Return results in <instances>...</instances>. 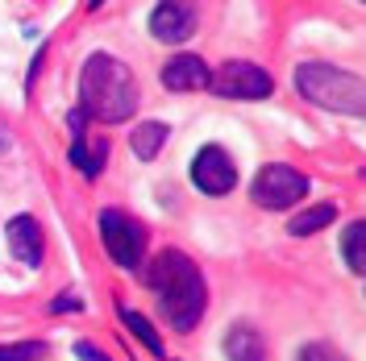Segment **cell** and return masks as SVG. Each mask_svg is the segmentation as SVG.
<instances>
[{
    "label": "cell",
    "mask_w": 366,
    "mask_h": 361,
    "mask_svg": "<svg viewBox=\"0 0 366 361\" xmlns=\"http://www.w3.org/2000/svg\"><path fill=\"white\" fill-rule=\"evenodd\" d=\"M146 287L154 291L162 320L175 332H192L200 324L208 307V287H204V274L196 270V262L183 249H162L146 266Z\"/></svg>",
    "instance_id": "6da1fadb"
},
{
    "label": "cell",
    "mask_w": 366,
    "mask_h": 361,
    "mask_svg": "<svg viewBox=\"0 0 366 361\" xmlns=\"http://www.w3.org/2000/svg\"><path fill=\"white\" fill-rule=\"evenodd\" d=\"M79 104L84 116L100 125H121L137 113V83L134 71L113 54H92L79 75Z\"/></svg>",
    "instance_id": "7a4b0ae2"
},
{
    "label": "cell",
    "mask_w": 366,
    "mask_h": 361,
    "mask_svg": "<svg viewBox=\"0 0 366 361\" xmlns=\"http://www.w3.org/2000/svg\"><path fill=\"white\" fill-rule=\"evenodd\" d=\"M296 91L312 100L317 108H329L337 116H366V88L354 71L329 67V63H304L296 67Z\"/></svg>",
    "instance_id": "3957f363"
},
{
    "label": "cell",
    "mask_w": 366,
    "mask_h": 361,
    "mask_svg": "<svg viewBox=\"0 0 366 361\" xmlns=\"http://www.w3.org/2000/svg\"><path fill=\"white\" fill-rule=\"evenodd\" d=\"M100 241H104L109 258L121 270H137L146 262V225L129 212H121V208L100 212Z\"/></svg>",
    "instance_id": "277c9868"
},
{
    "label": "cell",
    "mask_w": 366,
    "mask_h": 361,
    "mask_svg": "<svg viewBox=\"0 0 366 361\" xmlns=\"http://www.w3.org/2000/svg\"><path fill=\"white\" fill-rule=\"evenodd\" d=\"M308 187L312 183L300 175L296 166H283V162H271V166H262L250 183V200L258 208H271V212H287V208H296L304 195H308Z\"/></svg>",
    "instance_id": "5b68a950"
},
{
    "label": "cell",
    "mask_w": 366,
    "mask_h": 361,
    "mask_svg": "<svg viewBox=\"0 0 366 361\" xmlns=\"http://www.w3.org/2000/svg\"><path fill=\"white\" fill-rule=\"evenodd\" d=\"M208 88L225 100H262L274 91V79L254 63H225L217 75H208Z\"/></svg>",
    "instance_id": "8992f818"
},
{
    "label": "cell",
    "mask_w": 366,
    "mask_h": 361,
    "mask_svg": "<svg viewBox=\"0 0 366 361\" xmlns=\"http://www.w3.org/2000/svg\"><path fill=\"white\" fill-rule=\"evenodd\" d=\"M192 183H196L204 195H229V191L237 187V166L229 158V150L204 146V150L192 158Z\"/></svg>",
    "instance_id": "52a82bcc"
},
{
    "label": "cell",
    "mask_w": 366,
    "mask_h": 361,
    "mask_svg": "<svg viewBox=\"0 0 366 361\" xmlns=\"http://www.w3.org/2000/svg\"><path fill=\"white\" fill-rule=\"evenodd\" d=\"M196 29V4L192 0H159L150 13V34L167 46H179Z\"/></svg>",
    "instance_id": "ba28073f"
},
{
    "label": "cell",
    "mask_w": 366,
    "mask_h": 361,
    "mask_svg": "<svg viewBox=\"0 0 366 361\" xmlns=\"http://www.w3.org/2000/svg\"><path fill=\"white\" fill-rule=\"evenodd\" d=\"M208 75H212V71L204 67V59H196V54H175V59L162 67V88L167 91H196V88H208Z\"/></svg>",
    "instance_id": "9c48e42d"
},
{
    "label": "cell",
    "mask_w": 366,
    "mask_h": 361,
    "mask_svg": "<svg viewBox=\"0 0 366 361\" xmlns=\"http://www.w3.org/2000/svg\"><path fill=\"white\" fill-rule=\"evenodd\" d=\"M4 237H9L13 253L21 258L25 266H38L42 262V228H38L34 216H13L9 228H4Z\"/></svg>",
    "instance_id": "30bf717a"
},
{
    "label": "cell",
    "mask_w": 366,
    "mask_h": 361,
    "mask_svg": "<svg viewBox=\"0 0 366 361\" xmlns=\"http://www.w3.org/2000/svg\"><path fill=\"white\" fill-rule=\"evenodd\" d=\"M225 357L229 361H267V340L250 324H233L225 332Z\"/></svg>",
    "instance_id": "8fae6325"
},
{
    "label": "cell",
    "mask_w": 366,
    "mask_h": 361,
    "mask_svg": "<svg viewBox=\"0 0 366 361\" xmlns=\"http://www.w3.org/2000/svg\"><path fill=\"white\" fill-rule=\"evenodd\" d=\"M71 162L88 175V179H96L100 171H104V162H109V141H88V137H71Z\"/></svg>",
    "instance_id": "7c38bea8"
},
{
    "label": "cell",
    "mask_w": 366,
    "mask_h": 361,
    "mask_svg": "<svg viewBox=\"0 0 366 361\" xmlns=\"http://www.w3.org/2000/svg\"><path fill=\"white\" fill-rule=\"evenodd\" d=\"M162 141H167V125H162V121H137V129L129 133V146H134V154L142 162L159 158Z\"/></svg>",
    "instance_id": "4fadbf2b"
},
{
    "label": "cell",
    "mask_w": 366,
    "mask_h": 361,
    "mask_svg": "<svg viewBox=\"0 0 366 361\" xmlns=\"http://www.w3.org/2000/svg\"><path fill=\"white\" fill-rule=\"evenodd\" d=\"M333 220H337V208H333V203H317V208H304L300 216H292L287 233H292V237H308V233H320V228L333 225Z\"/></svg>",
    "instance_id": "5bb4252c"
},
{
    "label": "cell",
    "mask_w": 366,
    "mask_h": 361,
    "mask_svg": "<svg viewBox=\"0 0 366 361\" xmlns=\"http://www.w3.org/2000/svg\"><path fill=\"white\" fill-rule=\"evenodd\" d=\"M121 320H125V328H129V332H134V337L142 340L150 353H154V357H167V349H162V337L154 332V324H150L146 316H137L134 307H121Z\"/></svg>",
    "instance_id": "9a60e30c"
},
{
    "label": "cell",
    "mask_w": 366,
    "mask_h": 361,
    "mask_svg": "<svg viewBox=\"0 0 366 361\" xmlns=\"http://www.w3.org/2000/svg\"><path fill=\"white\" fill-rule=\"evenodd\" d=\"M362 220H350L345 225V237H342V258H345V266L354 274H362Z\"/></svg>",
    "instance_id": "2e32d148"
},
{
    "label": "cell",
    "mask_w": 366,
    "mask_h": 361,
    "mask_svg": "<svg viewBox=\"0 0 366 361\" xmlns=\"http://www.w3.org/2000/svg\"><path fill=\"white\" fill-rule=\"evenodd\" d=\"M42 340H17V345H0V361H46Z\"/></svg>",
    "instance_id": "e0dca14e"
},
{
    "label": "cell",
    "mask_w": 366,
    "mask_h": 361,
    "mask_svg": "<svg viewBox=\"0 0 366 361\" xmlns=\"http://www.w3.org/2000/svg\"><path fill=\"white\" fill-rule=\"evenodd\" d=\"M296 361H345V353H337L333 345H325V340H317V345H304Z\"/></svg>",
    "instance_id": "ac0fdd59"
},
{
    "label": "cell",
    "mask_w": 366,
    "mask_h": 361,
    "mask_svg": "<svg viewBox=\"0 0 366 361\" xmlns=\"http://www.w3.org/2000/svg\"><path fill=\"white\" fill-rule=\"evenodd\" d=\"M75 357H79V361H109L96 345H92V340H75Z\"/></svg>",
    "instance_id": "d6986e66"
},
{
    "label": "cell",
    "mask_w": 366,
    "mask_h": 361,
    "mask_svg": "<svg viewBox=\"0 0 366 361\" xmlns=\"http://www.w3.org/2000/svg\"><path fill=\"white\" fill-rule=\"evenodd\" d=\"M79 312V307H84V303H79V299H75V295H59V299H54V312Z\"/></svg>",
    "instance_id": "ffe728a7"
},
{
    "label": "cell",
    "mask_w": 366,
    "mask_h": 361,
    "mask_svg": "<svg viewBox=\"0 0 366 361\" xmlns=\"http://www.w3.org/2000/svg\"><path fill=\"white\" fill-rule=\"evenodd\" d=\"M4 146H9V137H4V129H0V150H4Z\"/></svg>",
    "instance_id": "44dd1931"
},
{
    "label": "cell",
    "mask_w": 366,
    "mask_h": 361,
    "mask_svg": "<svg viewBox=\"0 0 366 361\" xmlns=\"http://www.w3.org/2000/svg\"><path fill=\"white\" fill-rule=\"evenodd\" d=\"M88 9H100V0H88Z\"/></svg>",
    "instance_id": "7402d4cb"
}]
</instances>
